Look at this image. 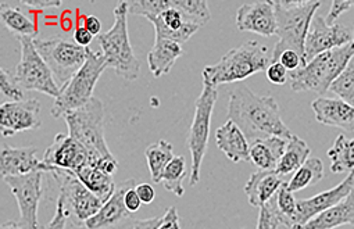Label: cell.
Returning a JSON list of instances; mask_svg holds the SVG:
<instances>
[{"label":"cell","mask_w":354,"mask_h":229,"mask_svg":"<svg viewBox=\"0 0 354 229\" xmlns=\"http://www.w3.org/2000/svg\"><path fill=\"white\" fill-rule=\"evenodd\" d=\"M227 117L249 142L271 136L289 139L293 135L282 121L278 102L272 96H259L245 85L230 92Z\"/></svg>","instance_id":"cell-1"},{"label":"cell","mask_w":354,"mask_h":229,"mask_svg":"<svg viewBox=\"0 0 354 229\" xmlns=\"http://www.w3.org/2000/svg\"><path fill=\"white\" fill-rule=\"evenodd\" d=\"M277 15L278 44L272 51V63H277L285 51L296 52L306 64V39L313 17L321 8L318 0H272Z\"/></svg>","instance_id":"cell-2"},{"label":"cell","mask_w":354,"mask_h":229,"mask_svg":"<svg viewBox=\"0 0 354 229\" xmlns=\"http://www.w3.org/2000/svg\"><path fill=\"white\" fill-rule=\"evenodd\" d=\"M272 63V52L257 41H249L239 48L231 49L218 63L203 70V84L218 86L234 84L267 71Z\"/></svg>","instance_id":"cell-3"},{"label":"cell","mask_w":354,"mask_h":229,"mask_svg":"<svg viewBox=\"0 0 354 229\" xmlns=\"http://www.w3.org/2000/svg\"><path fill=\"white\" fill-rule=\"evenodd\" d=\"M354 57V44L324 52L308 62L304 67L293 71L289 77L290 88L295 92H314L324 96L329 92L333 81L343 73Z\"/></svg>","instance_id":"cell-4"},{"label":"cell","mask_w":354,"mask_h":229,"mask_svg":"<svg viewBox=\"0 0 354 229\" xmlns=\"http://www.w3.org/2000/svg\"><path fill=\"white\" fill-rule=\"evenodd\" d=\"M128 15V2L118 3L114 9L113 27L97 38L107 68H113L125 81H135L139 77L140 64L129 41Z\"/></svg>","instance_id":"cell-5"},{"label":"cell","mask_w":354,"mask_h":229,"mask_svg":"<svg viewBox=\"0 0 354 229\" xmlns=\"http://www.w3.org/2000/svg\"><path fill=\"white\" fill-rule=\"evenodd\" d=\"M68 136L80 142L89 153V164L113 157L104 139V106L92 98L85 106L64 114Z\"/></svg>","instance_id":"cell-6"},{"label":"cell","mask_w":354,"mask_h":229,"mask_svg":"<svg viewBox=\"0 0 354 229\" xmlns=\"http://www.w3.org/2000/svg\"><path fill=\"white\" fill-rule=\"evenodd\" d=\"M106 68L107 64L103 53L93 52L89 48L88 59L82 68L60 88V95L55 99L50 114L55 118H60L68 111L85 106L93 98L95 86Z\"/></svg>","instance_id":"cell-7"},{"label":"cell","mask_w":354,"mask_h":229,"mask_svg":"<svg viewBox=\"0 0 354 229\" xmlns=\"http://www.w3.org/2000/svg\"><path fill=\"white\" fill-rule=\"evenodd\" d=\"M218 99L216 86L203 84L201 96L195 103V116L191 131L187 139V146L192 156V167L189 175V185L196 186L201 182V168L209 147V136L212 127V116Z\"/></svg>","instance_id":"cell-8"},{"label":"cell","mask_w":354,"mask_h":229,"mask_svg":"<svg viewBox=\"0 0 354 229\" xmlns=\"http://www.w3.org/2000/svg\"><path fill=\"white\" fill-rule=\"evenodd\" d=\"M53 179L57 182L60 196L57 200L62 201L64 212L71 223L80 228L86 219L95 215L104 201L92 193L77 176V174L52 167L50 172Z\"/></svg>","instance_id":"cell-9"},{"label":"cell","mask_w":354,"mask_h":229,"mask_svg":"<svg viewBox=\"0 0 354 229\" xmlns=\"http://www.w3.org/2000/svg\"><path fill=\"white\" fill-rule=\"evenodd\" d=\"M35 46L52 70L60 88L67 84L85 64L89 48H81L60 37L49 39H34Z\"/></svg>","instance_id":"cell-10"},{"label":"cell","mask_w":354,"mask_h":229,"mask_svg":"<svg viewBox=\"0 0 354 229\" xmlns=\"http://www.w3.org/2000/svg\"><path fill=\"white\" fill-rule=\"evenodd\" d=\"M21 45V60L16 68V78L26 91H37L57 99L60 85L49 66L39 55L34 38H19Z\"/></svg>","instance_id":"cell-11"},{"label":"cell","mask_w":354,"mask_h":229,"mask_svg":"<svg viewBox=\"0 0 354 229\" xmlns=\"http://www.w3.org/2000/svg\"><path fill=\"white\" fill-rule=\"evenodd\" d=\"M42 171L30 172L26 175L8 176L5 182L9 185L13 196L17 200L20 210V225L24 229H41L38 221V207L44 196Z\"/></svg>","instance_id":"cell-12"},{"label":"cell","mask_w":354,"mask_h":229,"mask_svg":"<svg viewBox=\"0 0 354 229\" xmlns=\"http://www.w3.org/2000/svg\"><path fill=\"white\" fill-rule=\"evenodd\" d=\"M135 186L136 181L133 178L120 182L115 186L113 196L78 229H132L136 219L133 218V214L127 210L124 196Z\"/></svg>","instance_id":"cell-13"},{"label":"cell","mask_w":354,"mask_h":229,"mask_svg":"<svg viewBox=\"0 0 354 229\" xmlns=\"http://www.w3.org/2000/svg\"><path fill=\"white\" fill-rule=\"evenodd\" d=\"M353 42V31L343 24L328 26L325 17L315 15L306 39V64L324 52L342 48Z\"/></svg>","instance_id":"cell-14"},{"label":"cell","mask_w":354,"mask_h":229,"mask_svg":"<svg viewBox=\"0 0 354 229\" xmlns=\"http://www.w3.org/2000/svg\"><path fill=\"white\" fill-rule=\"evenodd\" d=\"M41 103L37 99L23 102H6L0 106V132L9 138L19 132L38 129L41 127Z\"/></svg>","instance_id":"cell-15"},{"label":"cell","mask_w":354,"mask_h":229,"mask_svg":"<svg viewBox=\"0 0 354 229\" xmlns=\"http://www.w3.org/2000/svg\"><path fill=\"white\" fill-rule=\"evenodd\" d=\"M354 189V171L348 172V175L335 187L321 192L310 199L297 200L296 214L290 219V225H304L322 211L333 207L339 201H342L351 190Z\"/></svg>","instance_id":"cell-16"},{"label":"cell","mask_w":354,"mask_h":229,"mask_svg":"<svg viewBox=\"0 0 354 229\" xmlns=\"http://www.w3.org/2000/svg\"><path fill=\"white\" fill-rule=\"evenodd\" d=\"M236 27L242 33H254L261 37L277 35L278 24L272 0L242 5L236 12Z\"/></svg>","instance_id":"cell-17"},{"label":"cell","mask_w":354,"mask_h":229,"mask_svg":"<svg viewBox=\"0 0 354 229\" xmlns=\"http://www.w3.org/2000/svg\"><path fill=\"white\" fill-rule=\"evenodd\" d=\"M50 168H62L77 174L89 163L88 150L71 136L57 134L42 158Z\"/></svg>","instance_id":"cell-18"},{"label":"cell","mask_w":354,"mask_h":229,"mask_svg":"<svg viewBox=\"0 0 354 229\" xmlns=\"http://www.w3.org/2000/svg\"><path fill=\"white\" fill-rule=\"evenodd\" d=\"M154 27V38H164L176 44L188 42L202 27L189 23L180 9H176L174 0L171 6L164 10L160 16L149 19Z\"/></svg>","instance_id":"cell-19"},{"label":"cell","mask_w":354,"mask_h":229,"mask_svg":"<svg viewBox=\"0 0 354 229\" xmlns=\"http://www.w3.org/2000/svg\"><path fill=\"white\" fill-rule=\"evenodd\" d=\"M37 147H10L3 146L0 153V175L2 178L26 175L35 171L50 172V167L37 157Z\"/></svg>","instance_id":"cell-20"},{"label":"cell","mask_w":354,"mask_h":229,"mask_svg":"<svg viewBox=\"0 0 354 229\" xmlns=\"http://www.w3.org/2000/svg\"><path fill=\"white\" fill-rule=\"evenodd\" d=\"M311 107L319 124L340 128L346 132L354 131V107L340 99L317 98Z\"/></svg>","instance_id":"cell-21"},{"label":"cell","mask_w":354,"mask_h":229,"mask_svg":"<svg viewBox=\"0 0 354 229\" xmlns=\"http://www.w3.org/2000/svg\"><path fill=\"white\" fill-rule=\"evenodd\" d=\"M285 176L277 171H257L253 172L245 185V193L250 205L263 207L270 201L277 192L285 185Z\"/></svg>","instance_id":"cell-22"},{"label":"cell","mask_w":354,"mask_h":229,"mask_svg":"<svg viewBox=\"0 0 354 229\" xmlns=\"http://www.w3.org/2000/svg\"><path fill=\"white\" fill-rule=\"evenodd\" d=\"M216 143L232 163L238 164L242 161H250L249 140L234 121L228 120L224 125L217 128Z\"/></svg>","instance_id":"cell-23"},{"label":"cell","mask_w":354,"mask_h":229,"mask_svg":"<svg viewBox=\"0 0 354 229\" xmlns=\"http://www.w3.org/2000/svg\"><path fill=\"white\" fill-rule=\"evenodd\" d=\"M343 225H354V189L342 201L304 223L301 229H335Z\"/></svg>","instance_id":"cell-24"},{"label":"cell","mask_w":354,"mask_h":229,"mask_svg":"<svg viewBox=\"0 0 354 229\" xmlns=\"http://www.w3.org/2000/svg\"><path fill=\"white\" fill-rule=\"evenodd\" d=\"M288 139L271 136L249 142V157L260 171H275L285 149Z\"/></svg>","instance_id":"cell-25"},{"label":"cell","mask_w":354,"mask_h":229,"mask_svg":"<svg viewBox=\"0 0 354 229\" xmlns=\"http://www.w3.org/2000/svg\"><path fill=\"white\" fill-rule=\"evenodd\" d=\"M183 55V45L164 38H154V45L147 55L149 70L154 78H160L171 71L175 62Z\"/></svg>","instance_id":"cell-26"},{"label":"cell","mask_w":354,"mask_h":229,"mask_svg":"<svg viewBox=\"0 0 354 229\" xmlns=\"http://www.w3.org/2000/svg\"><path fill=\"white\" fill-rule=\"evenodd\" d=\"M77 176L92 193H95L104 203L113 196L117 186L113 181V175H109L97 165L89 163L77 172Z\"/></svg>","instance_id":"cell-27"},{"label":"cell","mask_w":354,"mask_h":229,"mask_svg":"<svg viewBox=\"0 0 354 229\" xmlns=\"http://www.w3.org/2000/svg\"><path fill=\"white\" fill-rule=\"evenodd\" d=\"M310 153H311V149L308 147V145L297 135H292V138L288 139L286 149L275 171L282 176L295 174L308 160Z\"/></svg>","instance_id":"cell-28"},{"label":"cell","mask_w":354,"mask_h":229,"mask_svg":"<svg viewBox=\"0 0 354 229\" xmlns=\"http://www.w3.org/2000/svg\"><path fill=\"white\" fill-rule=\"evenodd\" d=\"M145 156H146L151 181L154 183H160V179H161V175H162L165 167L175 157L172 145L168 140L160 139L158 142L151 143L146 147Z\"/></svg>","instance_id":"cell-29"},{"label":"cell","mask_w":354,"mask_h":229,"mask_svg":"<svg viewBox=\"0 0 354 229\" xmlns=\"http://www.w3.org/2000/svg\"><path fill=\"white\" fill-rule=\"evenodd\" d=\"M330 160V172H351L354 171V138L347 139L343 134L336 138L333 146L326 152Z\"/></svg>","instance_id":"cell-30"},{"label":"cell","mask_w":354,"mask_h":229,"mask_svg":"<svg viewBox=\"0 0 354 229\" xmlns=\"http://www.w3.org/2000/svg\"><path fill=\"white\" fill-rule=\"evenodd\" d=\"M324 178V163L317 157H310L285 183L289 192L303 190Z\"/></svg>","instance_id":"cell-31"},{"label":"cell","mask_w":354,"mask_h":229,"mask_svg":"<svg viewBox=\"0 0 354 229\" xmlns=\"http://www.w3.org/2000/svg\"><path fill=\"white\" fill-rule=\"evenodd\" d=\"M188 176L187 172V160L184 156H175L171 163L165 167L160 183L162 187L175 196L183 197L185 194L184 179Z\"/></svg>","instance_id":"cell-32"},{"label":"cell","mask_w":354,"mask_h":229,"mask_svg":"<svg viewBox=\"0 0 354 229\" xmlns=\"http://www.w3.org/2000/svg\"><path fill=\"white\" fill-rule=\"evenodd\" d=\"M0 17H2V23L17 38L28 37V38L37 39L38 27L21 12V9H19V8L2 9Z\"/></svg>","instance_id":"cell-33"},{"label":"cell","mask_w":354,"mask_h":229,"mask_svg":"<svg viewBox=\"0 0 354 229\" xmlns=\"http://www.w3.org/2000/svg\"><path fill=\"white\" fill-rule=\"evenodd\" d=\"M174 3L189 23L205 27L212 20L210 8L206 0H174Z\"/></svg>","instance_id":"cell-34"},{"label":"cell","mask_w":354,"mask_h":229,"mask_svg":"<svg viewBox=\"0 0 354 229\" xmlns=\"http://www.w3.org/2000/svg\"><path fill=\"white\" fill-rule=\"evenodd\" d=\"M329 92L354 107V57L348 62L343 73L333 81Z\"/></svg>","instance_id":"cell-35"},{"label":"cell","mask_w":354,"mask_h":229,"mask_svg":"<svg viewBox=\"0 0 354 229\" xmlns=\"http://www.w3.org/2000/svg\"><path fill=\"white\" fill-rule=\"evenodd\" d=\"M169 6L171 0H133V2H128V13L149 20L160 16Z\"/></svg>","instance_id":"cell-36"},{"label":"cell","mask_w":354,"mask_h":229,"mask_svg":"<svg viewBox=\"0 0 354 229\" xmlns=\"http://www.w3.org/2000/svg\"><path fill=\"white\" fill-rule=\"evenodd\" d=\"M275 200V205L277 210L279 212L282 225H285L286 228H289L290 225V219L293 218V215L296 214V208H297V200L295 199V196L292 194V192H289L286 189V186L283 185L277 194L274 196Z\"/></svg>","instance_id":"cell-37"},{"label":"cell","mask_w":354,"mask_h":229,"mask_svg":"<svg viewBox=\"0 0 354 229\" xmlns=\"http://www.w3.org/2000/svg\"><path fill=\"white\" fill-rule=\"evenodd\" d=\"M0 92L2 98H8L9 102L27 100L26 89L20 85L16 75H12L6 68L0 70Z\"/></svg>","instance_id":"cell-38"},{"label":"cell","mask_w":354,"mask_h":229,"mask_svg":"<svg viewBox=\"0 0 354 229\" xmlns=\"http://www.w3.org/2000/svg\"><path fill=\"white\" fill-rule=\"evenodd\" d=\"M282 225L274 197L260 207L257 229H278Z\"/></svg>","instance_id":"cell-39"},{"label":"cell","mask_w":354,"mask_h":229,"mask_svg":"<svg viewBox=\"0 0 354 229\" xmlns=\"http://www.w3.org/2000/svg\"><path fill=\"white\" fill-rule=\"evenodd\" d=\"M354 6V2L351 0H333L332 5H330V10L325 17V21L328 26H335L336 20L346 13L347 10H350Z\"/></svg>","instance_id":"cell-40"},{"label":"cell","mask_w":354,"mask_h":229,"mask_svg":"<svg viewBox=\"0 0 354 229\" xmlns=\"http://www.w3.org/2000/svg\"><path fill=\"white\" fill-rule=\"evenodd\" d=\"M267 80L274 85H285L288 81V70L279 63H271L266 71Z\"/></svg>","instance_id":"cell-41"},{"label":"cell","mask_w":354,"mask_h":229,"mask_svg":"<svg viewBox=\"0 0 354 229\" xmlns=\"http://www.w3.org/2000/svg\"><path fill=\"white\" fill-rule=\"evenodd\" d=\"M278 62H279L288 71H292V73L306 66L304 62H303V59H301L296 52H293V51H285V52L279 56Z\"/></svg>","instance_id":"cell-42"},{"label":"cell","mask_w":354,"mask_h":229,"mask_svg":"<svg viewBox=\"0 0 354 229\" xmlns=\"http://www.w3.org/2000/svg\"><path fill=\"white\" fill-rule=\"evenodd\" d=\"M158 229H181V222H180V215L176 207L171 205L165 214L162 215V222Z\"/></svg>","instance_id":"cell-43"},{"label":"cell","mask_w":354,"mask_h":229,"mask_svg":"<svg viewBox=\"0 0 354 229\" xmlns=\"http://www.w3.org/2000/svg\"><path fill=\"white\" fill-rule=\"evenodd\" d=\"M67 215L64 212L63 204L60 200H56V212L52 218V221L48 223L45 229H66V222H67Z\"/></svg>","instance_id":"cell-44"},{"label":"cell","mask_w":354,"mask_h":229,"mask_svg":"<svg viewBox=\"0 0 354 229\" xmlns=\"http://www.w3.org/2000/svg\"><path fill=\"white\" fill-rule=\"evenodd\" d=\"M124 204H125L127 210H128L129 212H132V214H135L136 211H139V208H140V205H142V200H140V197L138 196L135 187H131V189L125 193V196H124Z\"/></svg>","instance_id":"cell-45"},{"label":"cell","mask_w":354,"mask_h":229,"mask_svg":"<svg viewBox=\"0 0 354 229\" xmlns=\"http://www.w3.org/2000/svg\"><path fill=\"white\" fill-rule=\"evenodd\" d=\"M135 190L143 204H150L156 197V190L150 183H138L135 186Z\"/></svg>","instance_id":"cell-46"},{"label":"cell","mask_w":354,"mask_h":229,"mask_svg":"<svg viewBox=\"0 0 354 229\" xmlns=\"http://www.w3.org/2000/svg\"><path fill=\"white\" fill-rule=\"evenodd\" d=\"M21 5L32 9H57L62 6V0H23Z\"/></svg>","instance_id":"cell-47"},{"label":"cell","mask_w":354,"mask_h":229,"mask_svg":"<svg viewBox=\"0 0 354 229\" xmlns=\"http://www.w3.org/2000/svg\"><path fill=\"white\" fill-rule=\"evenodd\" d=\"M74 41L81 48H89L93 41V35L84 26H81L77 27V30L74 31Z\"/></svg>","instance_id":"cell-48"},{"label":"cell","mask_w":354,"mask_h":229,"mask_svg":"<svg viewBox=\"0 0 354 229\" xmlns=\"http://www.w3.org/2000/svg\"><path fill=\"white\" fill-rule=\"evenodd\" d=\"M162 222V217H154L147 219H136L132 229H158Z\"/></svg>","instance_id":"cell-49"},{"label":"cell","mask_w":354,"mask_h":229,"mask_svg":"<svg viewBox=\"0 0 354 229\" xmlns=\"http://www.w3.org/2000/svg\"><path fill=\"white\" fill-rule=\"evenodd\" d=\"M84 27L95 37V35H100L102 31V23L96 16H86L84 20Z\"/></svg>","instance_id":"cell-50"},{"label":"cell","mask_w":354,"mask_h":229,"mask_svg":"<svg viewBox=\"0 0 354 229\" xmlns=\"http://www.w3.org/2000/svg\"><path fill=\"white\" fill-rule=\"evenodd\" d=\"M71 15V12H66L64 15H63V19H62V21H60V24H62V28L67 33V31H70L71 30V27H73V21H71V19L68 17Z\"/></svg>","instance_id":"cell-51"},{"label":"cell","mask_w":354,"mask_h":229,"mask_svg":"<svg viewBox=\"0 0 354 229\" xmlns=\"http://www.w3.org/2000/svg\"><path fill=\"white\" fill-rule=\"evenodd\" d=\"M0 229H24L19 222H13V221H10V222H5L3 225H2V228Z\"/></svg>","instance_id":"cell-52"},{"label":"cell","mask_w":354,"mask_h":229,"mask_svg":"<svg viewBox=\"0 0 354 229\" xmlns=\"http://www.w3.org/2000/svg\"><path fill=\"white\" fill-rule=\"evenodd\" d=\"M353 44H354V31H353Z\"/></svg>","instance_id":"cell-53"}]
</instances>
